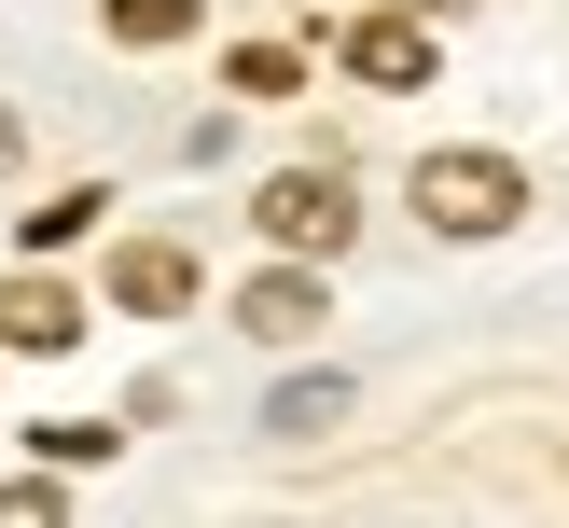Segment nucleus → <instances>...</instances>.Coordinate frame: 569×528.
<instances>
[{
  "mask_svg": "<svg viewBox=\"0 0 569 528\" xmlns=\"http://www.w3.org/2000/svg\"><path fill=\"white\" fill-rule=\"evenodd\" d=\"M14 153H28V126H14V111H0V181H14Z\"/></svg>",
  "mask_w": 569,
  "mask_h": 528,
  "instance_id": "ddd939ff",
  "label": "nucleus"
},
{
  "mask_svg": "<svg viewBox=\"0 0 569 528\" xmlns=\"http://www.w3.org/2000/svg\"><path fill=\"white\" fill-rule=\"evenodd\" d=\"M237 320L264 333V348H306V333L333 320V306H320V265H264V278L237 292Z\"/></svg>",
  "mask_w": 569,
  "mask_h": 528,
  "instance_id": "39448f33",
  "label": "nucleus"
},
{
  "mask_svg": "<svg viewBox=\"0 0 569 528\" xmlns=\"http://www.w3.org/2000/svg\"><path fill=\"white\" fill-rule=\"evenodd\" d=\"M98 209H111L98 181H83V195H56V209H28V250H70V237H83V222H98Z\"/></svg>",
  "mask_w": 569,
  "mask_h": 528,
  "instance_id": "9d476101",
  "label": "nucleus"
},
{
  "mask_svg": "<svg viewBox=\"0 0 569 528\" xmlns=\"http://www.w3.org/2000/svg\"><path fill=\"white\" fill-rule=\"evenodd\" d=\"M0 348H28V361L83 348V292H70V278H42V265H14V278H0Z\"/></svg>",
  "mask_w": 569,
  "mask_h": 528,
  "instance_id": "7ed1b4c3",
  "label": "nucleus"
},
{
  "mask_svg": "<svg viewBox=\"0 0 569 528\" xmlns=\"http://www.w3.org/2000/svg\"><path fill=\"white\" fill-rule=\"evenodd\" d=\"M181 28H194V0H111V42H139V56L181 42Z\"/></svg>",
  "mask_w": 569,
  "mask_h": 528,
  "instance_id": "1a4fd4ad",
  "label": "nucleus"
},
{
  "mask_svg": "<svg viewBox=\"0 0 569 528\" xmlns=\"http://www.w3.org/2000/svg\"><path fill=\"white\" fill-rule=\"evenodd\" d=\"M111 306H126V320H181L194 306V250L181 237H126L111 250Z\"/></svg>",
  "mask_w": 569,
  "mask_h": 528,
  "instance_id": "20e7f679",
  "label": "nucleus"
},
{
  "mask_svg": "<svg viewBox=\"0 0 569 528\" xmlns=\"http://www.w3.org/2000/svg\"><path fill=\"white\" fill-rule=\"evenodd\" d=\"M0 528H70V500H56V472H28V487H0Z\"/></svg>",
  "mask_w": 569,
  "mask_h": 528,
  "instance_id": "f8f14e48",
  "label": "nucleus"
},
{
  "mask_svg": "<svg viewBox=\"0 0 569 528\" xmlns=\"http://www.w3.org/2000/svg\"><path fill=\"white\" fill-rule=\"evenodd\" d=\"M250 222H264L292 265H333V250L361 237V209H348V181H333V167H278V181L250 195Z\"/></svg>",
  "mask_w": 569,
  "mask_h": 528,
  "instance_id": "f03ea898",
  "label": "nucleus"
},
{
  "mask_svg": "<svg viewBox=\"0 0 569 528\" xmlns=\"http://www.w3.org/2000/svg\"><path fill=\"white\" fill-rule=\"evenodd\" d=\"M222 83H237V98H292L306 56H292V42H237V56H222Z\"/></svg>",
  "mask_w": 569,
  "mask_h": 528,
  "instance_id": "6e6552de",
  "label": "nucleus"
},
{
  "mask_svg": "<svg viewBox=\"0 0 569 528\" xmlns=\"http://www.w3.org/2000/svg\"><path fill=\"white\" fill-rule=\"evenodd\" d=\"M348 404H361L348 376H292V389L264 404V431H278V445H320V431H348Z\"/></svg>",
  "mask_w": 569,
  "mask_h": 528,
  "instance_id": "0eeeda50",
  "label": "nucleus"
},
{
  "mask_svg": "<svg viewBox=\"0 0 569 528\" xmlns=\"http://www.w3.org/2000/svg\"><path fill=\"white\" fill-rule=\"evenodd\" d=\"M417 222L431 237H500V222L528 209V181H515V153H417Z\"/></svg>",
  "mask_w": 569,
  "mask_h": 528,
  "instance_id": "f257e3e1",
  "label": "nucleus"
},
{
  "mask_svg": "<svg viewBox=\"0 0 569 528\" xmlns=\"http://www.w3.org/2000/svg\"><path fill=\"white\" fill-rule=\"evenodd\" d=\"M348 70L403 98V83H431V28H417V14H361V28H348Z\"/></svg>",
  "mask_w": 569,
  "mask_h": 528,
  "instance_id": "423d86ee",
  "label": "nucleus"
},
{
  "mask_svg": "<svg viewBox=\"0 0 569 528\" xmlns=\"http://www.w3.org/2000/svg\"><path fill=\"white\" fill-rule=\"evenodd\" d=\"M111 445H126L111 417H56V431H42V472H56V459H111Z\"/></svg>",
  "mask_w": 569,
  "mask_h": 528,
  "instance_id": "9b49d317",
  "label": "nucleus"
}]
</instances>
